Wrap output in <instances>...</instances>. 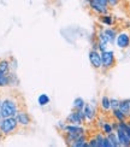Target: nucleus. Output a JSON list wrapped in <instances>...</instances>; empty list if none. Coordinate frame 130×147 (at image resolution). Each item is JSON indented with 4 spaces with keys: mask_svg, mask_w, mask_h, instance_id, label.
<instances>
[{
    "mask_svg": "<svg viewBox=\"0 0 130 147\" xmlns=\"http://www.w3.org/2000/svg\"><path fill=\"white\" fill-rule=\"evenodd\" d=\"M71 146L72 147H83V146H87V138L84 136V134H83L82 136H79Z\"/></svg>",
    "mask_w": 130,
    "mask_h": 147,
    "instance_id": "nucleus-24",
    "label": "nucleus"
},
{
    "mask_svg": "<svg viewBox=\"0 0 130 147\" xmlns=\"http://www.w3.org/2000/svg\"><path fill=\"white\" fill-rule=\"evenodd\" d=\"M98 147H111V144L108 141V139L106 135H104V133H99L95 136Z\"/></svg>",
    "mask_w": 130,
    "mask_h": 147,
    "instance_id": "nucleus-11",
    "label": "nucleus"
},
{
    "mask_svg": "<svg viewBox=\"0 0 130 147\" xmlns=\"http://www.w3.org/2000/svg\"><path fill=\"white\" fill-rule=\"evenodd\" d=\"M116 134H117V138H118V141L121 144V146L123 147H129L130 146V138L128 136V134L121 129V128L116 127Z\"/></svg>",
    "mask_w": 130,
    "mask_h": 147,
    "instance_id": "nucleus-9",
    "label": "nucleus"
},
{
    "mask_svg": "<svg viewBox=\"0 0 130 147\" xmlns=\"http://www.w3.org/2000/svg\"><path fill=\"white\" fill-rule=\"evenodd\" d=\"M101 56V69L104 70H110L116 65V56L113 51H107L105 50L100 52Z\"/></svg>",
    "mask_w": 130,
    "mask_h": 147,
    "instance_id": "nucleus-3",
    "label": "nucleus"
},
{
    "mask_svg": "<svg viewBox=\"0 0 130 147\" xmlns=\"http://www.w3.org/2000/svg\"><path fill=\"white\" fill-rule=\"evenodd\" d=\"M83 134H72V133H65V141H66V145H69L71 146L73 142L76 141V140L79 138V136H82Z\"/></svg>",
    "mask_w": 130,
    "mask_h": 147,
    "instance_id": "nucleus-14",
    "label": "nucleus"
},
{
    "mask_svg": "<svg viewBox=\"0 0 130 147\" xmlns=\"http://www.w3.org/2000/svg\"><path fill=\"white\" fill-rule=\"evenodd\" d=\"M104 32H105V34H106L110 44H113V42L116 41V38H117V30L113 29V28H107V29H105Z\"/></svg>",
    "mask_w": 130,
    "mask_h": 147,
    "instance_id": "nucleus-15",
    "label": "nucleus"
},
{
    "mask_svg": "<svg viewBox=\"0 0 130 147\" xmlns=\"http://www.w3.org/2000/svg\"><path fill=\"white\" fill-rule=\"evenodd\" d=\"M86 121L83 110H75L66 117V123L69 124H82Z\"/></svg>",
    "mask_w": 130,
    "mask_h": 147,
    "instance_id": "nucleus-5",
    "label": "nucleus"
},
{
    "mask_svg": "<svg viewBox=\"0 0 130 147\" xmlns=\"http://www.w3.org/2000/svg\"><path fill=\"white\" fill-rule=\"evenodd\" d=\"M83 112H84V117L86 121H93L95 117V110L92 105L89 104H86L84 107H83Z\"/></svg>",
    "mask_w": 130,
    "mask_h": 147,
    "instance_id": "nucleus-12",
    "label": "nucleus"
},
{
    "mask_svg": "<svg viewBox=\"0 0 130 147\" xmlns=\"http://www.w3.org/2000/svg\"><path fill=\"white\" fill-rule=\"evenodd\" d=\"M38 102H39V105L40 106H46L49 104V96L47 94H40L39 98H38Z\"/></svg>",
    "mask_w": 130,
    "mask_h": 147,
    "instance_id": "nucleus-23",
    "label": "nucleus"
},
{
    "mask_svg": "<svg viewBox=\"0 0 130 147\" xmlns=\"http://www.w3.org/2000/svg\"><path fill=\"white\" fill-rule=\"evenodd\" d=\"M101 129H102V133L105 134V135H107V134L115 131L116 124H111V123H108V122H105V123L102 124V127H101Z\"/></svg>",
    "mask_w": 130,
    "mask_h": 147,
    "instance_id": "nucleus-21",
    "label": "nucleus"
},
{
    "mask_svg": "<svg viewBox=\"0 0 130 147\" xmlns=\"http://www.w3.org/2000/svg\"><path fill=\"white\" fill-rule=\"evenodd\" d=\"M18 127L17 119L16 117H5L3 118L1 123H0V134H4V135H9L12 134Z\"/></svg>",
    "mask_w": 130,
    "mask_h": 147,
    "instance_id": "nucleus-2",
    "label": "nucleus"
},
{
    "mask_svg": "<svg viewBox=\"0 0 130 147\" xmlns=\"http://www.w3.org/2000/svg\"><path fill=\"white\" fill-rule=\"evenodd\" d=\"M1 104H3V99L0 98V109H1Z\"/></svg>",
    "mask_w": 130,
    "mask_h": 147,
    "instance_id": "nucleus-29",
    "label": "nucleus"
},
{
    "mask_svg": "<svg viewBox=\"0 0 130 147\" xmlns=\"http://www.w3.org/2000/svg\"><path fill=\"white\" fill-rule=\"evenodd\" d=\"M110 104H111V109H112V110L118 109V106H119V100L116 99V98H112V99H110Z\"/></svg>",
    "mask_w": 130,
    "mask_h": 147,
    "instance_id": "nucleus-26",
    "label": "nucleus"
},
{
    "mask_svg": "<svg viewBox=\"0 0 130 147\" xmlns=\"http://www.w3.org/2000/svg\"><path fill=\"white\" fill-rule=\"evenodd\" d=\"M63 131L65 133H72V134H84V128L81 124H69L64 127Z\"/></svg>",
    "mask_w": 130,
    "mask_h": 147,
    "instance_id": "nucleus-10",
    "label": "nucleus"
},
{
    "mask_svg": "<svg viewBox=\"0 0 130 147\" xmlns=\"http://www.w3.org/2000/svg\"><path fill=\"white\" fill-rule=\"evenodd\" d=\"M10 86V72L6 74L0 71V87H6Z\"/></svg>",
    "mask_w": 130,
    "mask_h": 147,
    "instance_id": "nucleus-17",
    "label": "nucleus"
},
{
    "mask_svg": "<svg viewBox=\"0 0 130 147\" xmlns=\"http://www.w3.org/2000/svg\"><path fill=\"white\" fill-rule=\"evenodd\" d=\"M89 62L94 69L96 70L101 69V56H100V52L95 50V48L89 52Z\"/></svg>",
    "mask_w": 130,
    "mask_h": 147,
    "instance_id": "nucleus-8",
    "label": "nucleus"
},
{
    "mask_svg": "<svg viewBox=\"0 0 130 147\" xmlns=\"http://www.w3.org/2000/svg\"><path fill=\"white\" fill-rule=\"evenodd\" d=\"M110 99H111V98H108L107 95H104L101 98V100H100V107L104 110V111H108V110H111Z\"/></svg>",
    "mask_w": 130,
    "mask_h": 147,
    "instance_id": "nucleus-19",
    "label": "nucleus"
},
{
    "mask_svg": "<svg viewBox=\"0 0 130 147\" xmlns=\"http://www.w3.org/2000/svg\"><path fill=\"white\" fill-rule=\"evenodd\" d=\"M15 117L17 119V123L23 127H27L32 123V117H30V115L27 111H24V110H18V112L16 113Z\"/></svg>",
    "mask_w": 130,
    "mask_h": 147,
    "instance_id": "nucleus-7",
    "label": "nucleus"
},
{
    "mask_svg": "<svg viewBox=\"0 0 130 147\" xmlns=\"http://www.w3.org/2000/svg\"><path fill=\"white\" fill-rule=\"evenodd\" d=\"M98 42H101V44H104V45H108L110 44L107 36H106V34H105L104 30H100V32L98 33Z\"/></svg>",
    "mask_w": 130,
    "mask_h": 147,
    "instance_id": "nucleus-25",
    "label": "nucleus"
},
{
    "mask_svg": "<svg viewBox=\"0 0 130 147\" xmlns=\"http://www.w3.org/2000/svg\"><path fill=\"white\" fill-rule=\"evenodd\" d=\"M17 112H18V104L15 99L6 98V99L3 100L1 109H0V115L3 116V118L13 117V116H16Z\"/></svg>",
    "mask_w": 130,
    "mask_h": 147,
    "instance_id": "nucleus-1",
    "label": "nucleus"
},
{
    "mask_svg": "<svg viewBox=\"0 0 130 147\" xmlns=\"http://www.w3.org/2000/svg\"><path fill=\"white\" fill-rule=\"evenodd\" d=\"M100 22L102 24H105V26H112L113 24V18L112 16H110V15H101L100 17Z\"/></svg>",
    "mask_w": 130,
    "mask_h": 147,
    "instance_id": "nucleus-22",
    "label": "nucleus"
},
{
    "mask_svg": "<svg viewBox=\"0 0 130 147\" xmlns=\"http://www.w3.org/2000/svg\"><path fill=\"white\" fill-rule=\"evenodd\" d=\"M87 146H89V147H98V144H96L95 138H94V139H90L89 142H87Z\"/></svg>",
    "mask_w": 130,
    "mask_h": 147,
    "instance_id": "nucleus-27",
    "label": "nucleus"
},
{
    "mask_svg": "<svg viewBox=\"0 0 130 147\" xmlns=\"http://www.w3.org/2000/svg\"><path fill=\"white\" fill-rule=\"evenodd\" d=\"M118 3H119V0H107L108 6H116V5H118Z\"/></svg>",
    "mask_w": 130,
    "mask_h": 147,
    "instance_id": "nucleus-28",
    "label": "nucleus"
},
{
    "mask_svg": "<svg viewBox=\"0 0 130 147\" xmlns=\"http://www.w3.org/2000/svg\"><path fill=\"white\" fill-rule=\"evenodd\" d=\"M118 109L129 118V117H130V99L119 100V106H118Z\"/></svg>",
    "mask_w": 130,
    "mask_h": 147,
    "instance_id": "nucleus-13",
    "label": "nucleus"
},
{
    "mask_svg": "<svg viewBox=\"0 0 130 147\" xmlns=\"http://www.w3.org/2000/svg\"><path fill=\"white\" fill-rule=\"evenodd\" d=\"M106 136H107L108 141H110V144H111V147H119V146H121V144H119V141H118V138H117L116 131H112V133L107 134Z\"/></svg>",
    "mask_w": 130,
    "mask_h": 147,
    "instance_id": "nucleus-16",
    "label": "nucleus"
},
{
    "mask_svg": "<svg viewBox=\"0 0 130 147\" xmlns=\"http://www.w3.org/2000/svg\"><path fill=\"white\" fill-rule=\"evenodd\" d=\"M116 45L122 50H125L130 46V35L128 32H121L119 34H117L116 38Z\"/></svg>",
    "mask_w": 130,
    "mask_h": 147,
    "instance_id": "nucleus-6",
    "label": "nucleus"
},
{
    "mask_svg": "<svg viewBox=\"0 0 130 147\" xmlns=\"http://www.w3.org/2000/svg\"><path fill=\"white\" fill-rule=\"evenodd\" d=\"M88 4L90 6V9L99 15H106L108 12L107 0H89Z\"/></svg>",
    "mask_w": 130,
    "mask_h": 147,
    "instance_id": "nucleus-4",
    "label": "nucleus"
},
{
    "mask_svg": "<svg viewBox=\"0 0 130 147\" xmlns=\"http://www.w3.org/2000/svg\"><path fill=\"white\" fill-rule=\"evenodd\" d=\"M84 105H86V102L83 100V98H81V96H77L76 99L73 100V102H72L73 110H83Z\"/></svg>",
    "mask_w": 130,
    "mask_h": 147,
    "instance_id": "nucleus-20",
    "label": "nucleus"
},
{
    "mask_svg": "<svg viewBox=\"0 0 130 147\" xmlns=\"http://www.w3.org/2000/svg\"><path fill=\"white\" fill-rule=\"evenodd\" d=\"M112 115H113V117L117 119V122H124V121H128V117L121 111L119 109H115V110H112Z\"/></svg>",
    "mask_w": 130,
    "mask_h": 147,
    "instance_id": "nucleus-18",
    "label": "nucleus"
}]
</instances>
